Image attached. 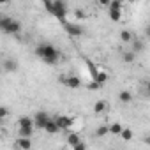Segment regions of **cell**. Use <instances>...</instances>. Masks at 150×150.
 <instances>
[{"mask_svg": "<svg viewBox=\"0 0 150 150\" xmlns=\"http://www.w3.org/2000/svg\"><path fill=\"white\" fill-rule=\"evenodd\" d=\"M74 14H76L78 18H83V13H81V11H76V13H74Z\"/></svg>", "mask_w": 150, "mask_h": 150, "instance_id": "f546056e", "label": "cell"}, {"mask_svg": "<svg viewBox=\"0 0 150 150\" xmlns=\"http://www.w3.org/2000/svg\"><path fill=\"white\" fill-rule=\"evenodd\" d=\"M132 39H134V35H132L131 30H125V28H124V30L120 32V41H122V42H132Z\"/></svg>", "mask_w": 150, "mask_h": 150, "instance_id": "5bb4252c", "label": "cell"}, {"mask_svg": "<svg viewBox=\"0 0 150 150\" xmlns=\"http://www.w3.org/2000/svg\"><path fill=\"white\" fill-rule=\"evenodd\" d=\"M4 71L7 72H16L18 71V62L14 58H6L4 60Z\"/></svg>", "mask_w": 150, "mask_h": 150, "instance_id": "30bf717a", "label": "cell"}, {"mask_svg": "<svg viewBox=\"0 0 150 150\" xmlns=\"http://www.w3.org/2000/svg\"><path fill=\"white\" fill-rule=\"evenodd\" d=\"M145 50V42L141 39H132V51L134 53H141Z\"/></svg>", "mask_w": 150, "mask_h": 150, "instance_id": "9a60e30c", "label": "cell"}, {"mask_svg": "<svg viewBox=\"0 0 150 150\" xmlns=\"http://www.w3.org/2000/svg\"><path fill=\"white\" fill-rule=\"evenodd\" d=\"M32 134H34V127H18V136L32 138Z\"/></svg>", "mask_w": 150, "mask_h": 150, "instance_id": "e0dca14e", "label": "cell"}, {"mask_svg": "<svg viewBox=\"0 0 150 150\" xmlns=\"http://www.w3.org/2000/svg\"><path fill=\"white\" fill-rule=\"evenodd\" d=\"M64 28H65V32L71 37H81L85 34V28L80 23H67V21H64Z\"/></svg>", "mask_w": 150, "mask_h": 150, "instance_id": "277c9868", "label": "cell"}, {"mask_svg": "<svg viewBox=\"0 0 150 150\" xmlns=\"http://www.w3.org/2000/svg\"><path fill=\"white\" fill-rule=\"evenodd\" d=\"M118 99H120L122 103H125V104H129V103L132 101V94H131L129 90H122V92L118 94Z\"/></svg>", "mask_w": 150, "mask_h": 150, "instance_id": "2e32d148", "label": "cell"}, {"mask_svg": "<svg viewBox=\"0 0 150 150\" xmlns=\"http://www.w3.org/2000/svg\"><path fill=\"white\" fill-rule=\"evenodd\" d=\"M60 125H58V122L55 120V118H50V122L46 124V127H44V131L48 132V134H58L60 132Z\"/></svg>", "mask_w": 150, "mask_h": 150, "instance_id": "ba28073f", "label": "cell"}, {"mask_svg": "<svg viewBox=\"0 0 150 150\" xmlns=\"http://www.w3.org/2000/svg\"><path fill=\"white\" fill-rule=\"evenodd\" d=\"M99 4H101V6H104V7H110L111 0H99Z\"/></svg>", "mask_w": 150, "mask_h": 150, "instance_id": "4316f807", "label": "cell"}, {"mask_svg": "<svg viewBox=\"0 0 150 150\" xmlns=\"http://www.w3.org/2000/svg\"><path fill=\"white\" fill-rule=\"evenodd\" d=\"M136 55H138V53H134L132 50H129V51H124V53H122V60H124L125 64H132V62L136 60Z\"/></svg>", "mask_w": 150, "mask_h": 150, "instance_id": "7c38bea8", "label": "cell"}, {"mask_svg": "<svg viewBox=\"0 0 150 150\" xmlns=\"http://www.w3.org/2000/svg\"><path fill=\"white\" fill-rule=\"evenodd\" d=\"M55 120L58 122V125L62 129H69L72 125V118L71 117H65V115H58V117H55Z\"/></svg>", "mask_w": 150, "mask_h": 150, "instance_id": "9c48e42d", "label": "cell"}, {"mask_svg": "<svg viewBox=\"0 0 150 150\" xmlns=\"http://www.w3.org/2000/svg\"><path fill=\"white\" fill-rule=\"evenodd\" d=\"M145 35H146V37L150 39V23H148V25L145 27Z\"/></svg>", "mask_w": 150, "mask_h": 150, "instance_id": "83f0119b", "label": "cell"}, {"mask_svg": "<svg viewBox=\"0 0 150 150\" xmlns=\"http://www.w3.org/2000/svg\"><path fill=\"white\" fill-rule=\"evenodd\" d=\"M50 11H51L60 21H65V16H67V13H69V11H67V4L64 2V0H53Z\"/></svg>", "mask_w": 150, "mask_h": 150, "instance_id": "3957f363", "label": "cell"}, {"mask_svg": "<svg viewBox=\"0 0 150 150\" xmlns=\"http://www.w3.org/2000/svg\"><path fill=\"white\" fill-rule=\"evenodd\" d=\"M106 134H110V127H106V125H101V127H97V129H96V136H99V138H104Z\"/></svg>", "mask_w": 150, "mask_h": 150, "instance_id": "7402d4cb", "label": "cell"}, {"mask_svg": "<svg viewBox=\"0 0 150 150\" xmlns=\"http://www.w3.org/2000/svg\"><path fill=\"white\" fill-rule=\"evenodd\" d=\"M60 81H62L65 87H69V88H80V87H81V80H80L78 76H62Z\"/></svg>", "mask_w": 150, "mask_h": 150, "instance_id": "8992f818", "label": "cell"}, {"mask_svg": "<svg viewBox=\"0 0 150 150\" xmlns=\"http://www.w3.org/2000/svg\"><path fill=\"white\" fill-rule=\"evenodd\" d=\"M106 108H108V104H106V101H97L96 104H94V113H103V111H106Z\"/></svg>", "mask_w": 150, "mask_h": 150, "instance_id": "ac0fdd59", "label": "cell"}, {"mask_svg": "<svg viewBox=\"0 0 150 150\" xmlns=\"http://www.w3.org/2000/svg\"><path fill=\"white\" fill-rule=\"evenodd\" d=\"M120 138H122L124 141H131V139H132V131H131V129H122Z\"/></svg>", "mask_w": 150, "mask_h": 150, "instance_id": "603a6c76", "label": "cell"}, {"mask_svg": "<svg viewBox=\"0 0 150 150\" xmlns=\"http://www.w3.org/2000/svg\"><path fill=\"white\" fill-rule=\"evenodd\" d=\"M110 7H113V9H122V2H120V0H111Z\"/></svg>", "mask_w": 150, "mask_h": 150, "instance_id": "d4e9b609", "label": "cell"}, {"mask_svg": "<svg viewBox=\"0 0 150 150\" xmlns=\"http://www.w3.org/2000/svg\"><path fill=\"white\" fill-rule=\"evenodd\" d=\"M14 145L20 150H30L32 148V139L30 138H25V136H18V139H16Z\"/></svg>", "mask_w": 150, "mask_h": 150, "instance_id": "52a82bcc", "label": "cell"}, {"mask_svg": "<svg viewBox=\"0 0 150 150\" xmlns=\"http://www.w3.org/2000/svg\"><path fill=\"white\" fill-rule=\"evenodd\" d=\"M108 13H110V18H111L115 23L120 21V18H122V9H113V7H110Z\"/></svg>", "mask_w": 150, "mask_h": 150, "instance_id": "4fadbf2b", "label": "cell"}, {"mask_svg": "<svg viewBox=\"0 0 150 150\" xmlns=\"http://www.w3.org/2000/svg\"><path fill=\"white\" fill-rule=\"evenodd\" d=\"M94 80H96L97 83H101V85H104V83L108 81V74H106L104 71H99V72L96 74V76H94Z\"/></svg>", "mask_w": 150, "mask_h": 150, "instance_id": "d6986e66", "label": "cell"}, {"mask_svg": "<svg viewBox=\"0 0 150 150\" xmlns=\"http://www.w3.org/2000/svg\"><path fill=\"white\" fill-rule=\"evenodd\" d=\"M74 150H83V148H87V143H83V141H80L76 146H72Z\"/></svg>", "mask_w": 150, "mask_h": 150, "instance_id": "484cf974", "label": "cell"}, {"mask_svg": "<svg viewBox=\"0 0 150 150\" xmlns=\"http://www.w3.org/2000/svg\"><path fill=\"white\" fill-rule=\"evenodd\" d=\"M0 28H2L6 34L18 35V34L21 32V23H20L18 20L7 18V16H2V18H0Z\"/></svg>", "mask_w": 150, "mask_h": 150, "instance_id": "7a4b0ae2", "label": "cell"}, {"mask_svg": "<svg viewBox=\"0 0 150 150\" xmlns=\"http://www.w3.org/2000/svg\"><path fill=\"white\" fill-rule=\"evenodd\" d=\"M122 129H124V127H122L118 122H115V124H111V125H110V134H113V136H120Z\"/></svg>", "mask_w": 150, "mask_h": 150, "instance_id": "ffe728a7", "label": "cell"}, {"mask_svg": "<svg viewBox=\"0 0 150 150\" xmlns=\"http://www.w3.org/2000/svg\"><path fill=\"white\" fill-rule=\"evenodd\" d=\"M35 55H37L44 64H48V65H53V64H57V62L60 60V51H58L53 44H50V42L39 44V46L35 48Z\"/></svg>", "mask_w": 150, "mask_h": 150, "instance_id": "6da1fadb", "label": "cell"}, {"mask_svg": "<svg viewBox=\"0 0 150 150\" xmlns=\"http://www.w3.org/2000/svg\"><path fill=\"white\" fill-rule=\"evenodd\" d=\"M7 2H9V0H0V4H2V6H4V4H7Z\"/></svg>", "mask_w": 150, "mask_h": 150, "instance_id": "1f68e13d", "label": "cell"}, {"mask_svg": "<svg viewBox=\"0 0 150 150\" xmlns=\"http://www.w3.org/2000/svg\"><path fill=\"white\" fill-rule=\"evenodd\" d=\"M67 143L71 145V148L76 146V145L80 143V136H78V134H69V136H67Z\"/></svg>", "mask_w": 150, "mask_h": 150, "instance_id": "44dd1931", "label": "cell"}, {"mask_svg": "<svg viewBox=\"0 0 150 150\" xmlns=\"http://www.w3.org/2000/svg\"><path fill=\"white\" fill-rule=\"evenodd\" d=\"M50 115L46 113V111H37L35 115H34V125L37 127V129H41V131H44V127H46V124L50 122Z\"/></svg>", "mask_w": 150, "mask_h": 150, "instance_id": "5b68a950", "label": "cell"}, {"mask_svg": "<svg viewBox=\"0 0 150 150\" xmlns=\"http://www.w3.org/2000/svg\"><path fill=\"white\" fill-rule=\"evenodd\" d=\"M145 143H148V145H150V136H146V138H145Z\"/></svg>", "mask_w": 150, "mask_h": 150, "instance_id": "4dcf8cb0", "label": "cell"}, {"mask_svg": "<svg viewBox=\"0 0 150 150\" xmlns=\"http://www.w3.org/2000/svg\"><path fill=\"white\" fill-rule=\"evenodd\" d=\"M7 115H9V111H7V108L4 106V108H0V120H6L7 118Z\"/></svg>", "mask_w": 150, "mask_h": 150, "instance_id": "cb8c5ba5", "label": "cell"}, {"mask_svg": "<svg viewBox=\"0 0 150 150\" xmlns=\"http://www.w3.org/2000/svg\"><path fill=\"white\" fill-rule=\"evenodd\" d=\"M146 96H150V80L146 81Z\"/></svg>", "mask_w": 150, "mask_h": 150, "instance_id": "f1b7e54d", "label": "cell"}, {"mask_svg": "<svg viewBox=\"0 0 150 150\" xmlns=\"http://www.w3.org/2000/svg\"><path fill=\"white\" fill-rule=\"evenodd\" d=\"M18 127H35L32 117H20L18 118Z\"/></svg>", "mask_w": 150, "mask_h": 150, "instance_id": "8fae6325", "label": "cell"}]
</instances>
